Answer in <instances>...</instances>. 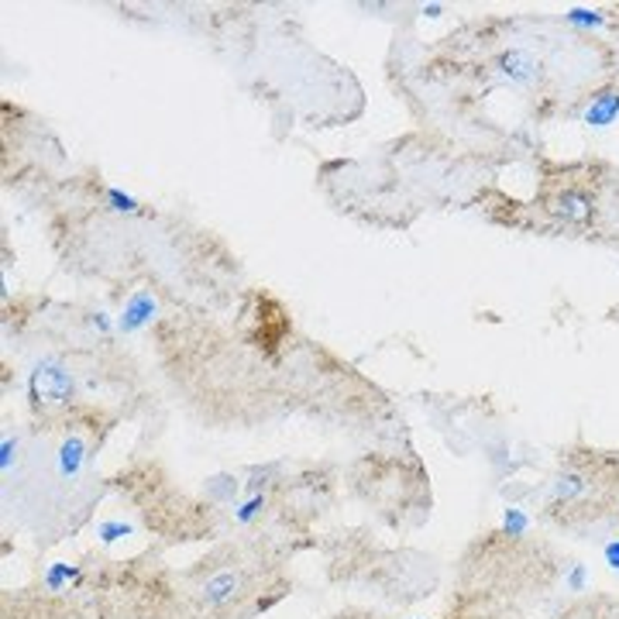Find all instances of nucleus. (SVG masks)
I'll return each instance as SVG.
<instances>
[{
	"label": "nucleus",
	"mask_w": 619,
	"mask_h": 619,
	"mask_svg": "<svg viewBox=\"0 0 619 619\" xmlns=\"http://www.w3.org/2000/svg\"><path fill=\"white\" fill-rule=\"evenodd\" d=\"M72 393H76L72 372H69L59 358H42V361L35 365V372L28 376V396H31V406L42 410V413L66 406L69 399H72Z\"/></svg>",
	"instance_id": "nucleus-1"
},
{
	"label": "nucleus",
	"mask_w": 619,
	"mask_h": 619,
	"mask_svg": "<svg viewBox=\"0 0 619 619\" xmlns=\"http://www.w3.org/2000/svg\"><path fill=\"white\" fill-rule=\"evenodd\" d=\"M244 585H248V581H244L242 568H217V572H210V575L197 585L199 609H207V613H224V609H231L234 602H242L244 598Z\"/></svg>",
	"instance_id": "nucleus-2"
},
{
	"label": "nucleus",
	"mask_w": 619,
	"mask_h": 619,
	"mask_svg": "<svg viewBox=\"0 0 619 619\" xmlns=\"http://www.w3.org/2000/svg\"><path fill=\"white\" fill-rule=\"evenodd\" d=\"M155 317H158V300H155L152 289H134L131 296L124 300V307L117 313V334H138L145 331L148 324H152Z\"/></svg>",
	"instance_id": "nucleus-3"
},
{
	"label": "nucleus",
	"mask_w": 619,
	"mask_h": 619,
	"mask_svg": "<svg viewBox=\"0 0 619 619\" xmlns=\"http://www.w3.org/2000/svg\"><path fill=\"white\" fill-rule=\"evenodd\" d=\"M496 72H499V80H506L513 87H533L540 80V59L530 48H506L496 63Z\"/></svg>",
	"instance_id": "nucleus-4"
},
{
	"label": "nucleus",
	"mask_w": 619,
	"mask_h": 619,
	"mask_svg": "<svg viewBox=\"0 0 619 619\" xmlns=\"http://www.w3.org/2000/svg\"><path fill=\"white\" fill-rule=\"evenodd\" d=\"M89 462V444L83 434H66V441L55 451V475L63 482H76Z\"/></svg>",
	"instance_id": "nucleus-5"
},
{
	"label": "nucleus",
	"mask_w": 619,
	"mask_h": 619,
	"mask_svg": "<svg viewBox=\"0 0 619 619\" xmlns=\"http://www.w3.org/2000/svg\"><path fill=\"white\" fill-rule=\"evenodd\" d=\"M551 214L554 217H561L564 224H589L592 221V214H596V203H592V197H589L585 190H575V186H572V190L557 193Z\"/></svg>",
	"instance_id": "nucleus-6"
},
{
	"label": "nucleus",
	"mask_w": 619,
	"mask_h": 619,
	"mask_svg": "<svg viewBox=\"0 0 619 619\" xmlns=\"http://www.w3.org/2000/svg\"><path fill=\"white\" fill-rule=\"evenodd\" d=\"M619 117V89H598L581 111V124L589 128H613Z\"/></svg>",
	"instance_id": "nucleus-7"
},
{
	"label": "nucleus",
	"mask_w": 619,
	"mask_h": 619,
	"mask_svg": "<svg viewBox=\"0 0 619 619\" xmlns=\"http://www.w3.org/2000/svg\"><path fill=\"white\" fill-rule=\"evenodd\" d=\"M581 492H589V479L578 475V471H564V475L551 486V499L554 503H572Z\"/></svg>",
	"instance_id": "nucleus-8"
},
{
	"label": "nucleus",
	"mask_w": 619,
	"mask_h": 619,
	"mask_svg": "<svg viewBox=\"0 0 619 619\" xmlns=\"http://www.w3.org/2000/svg\"><path fill=\"white\" fill-rule=\"evenodd\" d=\"M80 575H83V572H80L76 564H66V561H55V564H52V568L45 572V589H48V592H63L69 581H76Z\"/></svg>",
	"instance_id": "nucleus-9"
},
{
	"label": "nucleus",
	"mask_w": 619,
	"mask_h": 619,
	"mask_svg": "<svg viewBox=\"0 0 619 619\" xmlns=\"http://www.w3.org/2000/svg\"><path fill=\"white\" fill-rule=\"evenodd\" d=\"M564 21L572 24V28L592 31V28H606V14H602V11H592V7H568V11H564Z\"/></svg>",
	"instance_id": "nucleus-10"
},
{
	"label": "nucleus",
	"mask_w": 619,
	"mask_h": 619,
	"mask_svg": "<svg viewBox=\"0 0 619 619\" xmlns=\"http://www.w3.org/2000/svg\"><path fill=\"white\" fill-rule=\"evenodd\" d=\"M238 488H242V482L234 475H217V479L207 482V492H210L214 503H234L238 499Z\"/></svg>",
	"instance_id": "nucleus-11"
},
{
	"label": "nucleus",
	"mask_w": 619,
	"mask_h": 619,
	"mask_svg": "<svg viewBox=\"0 0 619 619\" xmlns=\"http://www.w3.org/2000/svg\"><path fill=\"white\" fill-rule=\"evenodd\" d=\"M262 509H266V496L255 492L248 503H242V506L234 509V523H238V527H251V523L262 516Z\"/></svg>",
	"instance_id": "nucleus-12"
},
{
	"label": "nucleus",
	"mask_w": 619,
	"mask_h": 619,
	"mask_svg": "<svg viewBox=\"0 0 619 619\" xmlns=\"http://www.w3.org/2000/svg\"><path fill=\"white\" fill-rule=\"evenodd\" d=\"M104 197H107V207H111L114 214H128V217H134V214H141V203L134 197H128V193H121V190H104Z\"/></svg>",
	"instance_id": "nucleus-13"
},
{
	"label": "nucleus",
	"mask_w": 619,
	"mask_h": 619,
	"mask_svg": "<svg viewBox=\"0 0 619 619\" xmlns=\"http://www.w3.org/2000/svg\"><path fill=\"white\" fill-rule=\"evenodd\" d=\"M134 527L131 523H124V520H104V523H97V537L104 540V544H114V540H121V537H131Z\"/></svg>",
	"instance_id": "nucleus-14"
},
{
	"label": "nucleus",
	"mask_w": 619,
	"mask_h": 619,
	"mask_svg": "<svg viewBox=\"0 0 619 619\" xmlns=\"http://www.w3.org/2000/svg\"><path fill=\"white\" fill-rule=\"evenodd\" d=\"M18 462V437L7 430L4 434V441H0V471H4V479H11V468Z\"/></svg>",
	"instance_id": "nucleus-15"
},
{
	"label": "nucleus",
	"mask_w": 619,
	"mask_h": 619,
	"mask_svg": "<svg viewBox=\"0 0 619 619\" xmlns=\"http://www.w3.org/2000/svg\"><path fill=\"white\" fill-rule=\"evenodd\" d=\"M530 527V520H527V513L523 509H506V516H503V530L513 537V540H520L523 533Z\"/></svg>",
	"instance_id": "nucleus-16"
},
{
	"label": "nucleus",
	"mask_w": 619,
	"mask_h": 619,
	"mask_svg": "<svg viewBox=\"0 0 619 619\" xmlns=\"http://www.w3.org/2000/svg\"><path fill=\"white\" fill-rule=\"evenodd\" d=\"M585 581H589V568L585 564H572L568 575H564V589L568 592H585Z\"/></svg>",
	"instance_id": "nucleus-17"
},
{
	"label": "nucleus",
	"mask_w": 619,
	"mask_h": 619,
	"mask_svg": "<svg viewBox=\"0 0 619 619\" xmlns=\"http://www.w3.org/2000/svg\"><path fill=\"white\" fill-rule=\"evenodd\" d=\"M602 557H606L609 572H616V575H619V537H616V540H609V544L602 547Z\"/></svg>",
	"instance_id": "nucleus-18"
},
{
	"label": "nucleus",
	"mask_w": 619,
	"mask_h": 619,
	"mask_svg": "<svg viewBox=\"0 0 619 619\" xmlns=\"http://www.w3.org/2000/svg\"><path fill=\"white\" fill-rule=\"evenodd\" d=\"M420 14H423V18H441V14H444V4H423Z\"/></svg>",
	"instance_id": "nucleus-19"
},
{
	"label": "nucleus",
	"mask_w": 619,
	"mask_h": 619,
	"mask_svg": "<svg viewBox=\"0 0 619 619\" xmlns=\"http://www.w3.org/2000/svg\"><path fill=\"white\" fill-rule=\"evenodd\" d=\"M341 619H344V616H341Z\"/></svg>",
	"instance_id": "nucleus-20"
}]
</instances>
